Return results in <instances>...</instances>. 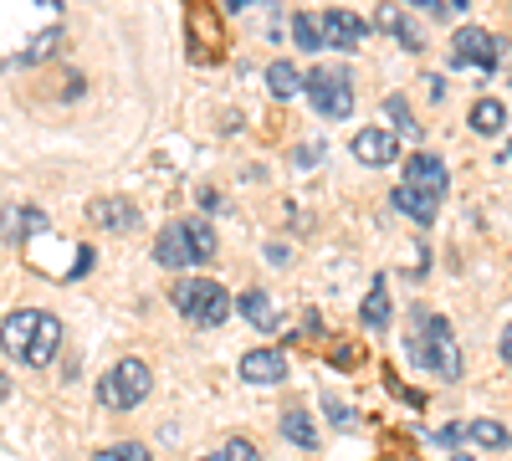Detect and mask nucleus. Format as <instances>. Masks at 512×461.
<instances>
[{"instance_id": "23", "label": "nucleus", "mask_w": 512, "mask_h": 461, "mask_svg": "<svg viewBox=\"0 0 512 461\" xmlns=\"http://www.w3.org/2000/svg\"><path fill=\"white\" fill-rule=\"evenodd\" d=\"M502 123H507V108H502L497 98H477V103H472V129H477V134H497Z\"/></svg>"}, {"instance_id": "18", "label": "nucleus", "mask_w": 512, "mask_h": 461, "mask_svg": "<svg viewBox=\"0 0 512 461\" xmlns=\"http://www.w3.org/2000/svg\"><path fill=\"white\" fill-rule=\"evenodd\" d=\"M241 313H246V323L251 328H262V333H272L282 318H277V308H272V298H267V292L262 287H251V292H241V303H236Z\"/></svg>"}, {"instance_id": "26", "label": "nucleus", "mask_w": 512, "mask_h": 461, "mask_svg": "<svg viewBox=\"0 0 512 461\" xmlns=\"http://www.w3.org/2000/svg\"><path fill=\"white\" fill-rule=\"evenodd\" d=\"M466 441H482V446L502 451L512 436H507V426H502V421H472V426H466Z\"/></svg>"}, {"instance_id": "31", "label": "nucleus", "mask_w": 512, "mask_h": 461, "mask_svg": "<svg viewBox=\"0 0 512 461\" xmlns=\"http://www.w3.org/2000/svg\"><path fill=\"white\" fill-rule=\"evenodd\" d=\"M226 11H246V6H256V0H221Z\"/></svg>"}, {"instance_id": "27", "label": "nucleus", "mask_w": 512, "mask_h": 461, "mask_svg": "<svg viewBox=\"0 0 512 461\" xmlns=\"http://www.w3.org/2000/svg\"><path fill=\"white\" fill-rule=\"evenodd\" d=\"M93 461H154V456H149L144 441H123V446H113V451H98Z\"/></svg>"}, {"instance_id": "25", "label": "nucleus", "mask_w": 512, "mask_h": 461, "mask_svg": "<svg viewBox=\"0 0 512 461\" xmlns=\"http://www.w3.org/2000/svg\"><path fill=\"white\" fill-rule=\"evenodd\" d=\"M200 461H262V451H256L246 436H231L226 446H216L210 456H200Z\"/></svg>"}, {"instance_id": "8", "label": "nucleus", "mask_w": 512, "mask_h": 461, "mask_svg": "<svg viewBox=\"0 0 512 461\" xmlns=\"http://www.w3.org/2000/svg\"><path fill=\"white\" fill-rule=\"evenodd\" d=\"M41 308H16L6 323H0V349H6L16 364H26V354H31V344H36V328H41Z\"/></svg>"}, {"instance_id": "15", "label": "nucleus", "mask_w": 512, "mask_h": 461, "mask_svg": "<svg viewBox=\"0 0 512 461\" xmlns=\"http://www.w3.org/2000/svg\"><path fill=\"white\" fill-rule=\"evenodd\" d=\"M374 26H379V31H390V36L400 41V47H410V52H420V47H425V36L415 31V21L395 6V0H384V6L374 11Z\"/></svg>"}, {"instance_id": "28", "label": "nucleus", "mask_w": 512, "mask_h": 461, "mask_svg": "<svg viewBox=\"0 0 512 461\" xmlns=\"http://www.w3.org/2000/svg\"><path fill=\"white\" fill-rule=\"evenodd\" d=\"M431 441H436V446H446V451H456V446L466 441V426H461V421H451V426H441Z\"/></svg>"}, {"instance_id": "17", "label": "nucleus", "mask_w": 512, "mask_h": 461, "mask_svg": "<svg viewBox=\"0 0 512 461\" xmlns=\"http://www.w3.org/2000/svg\"><path fill=\"white\" fill-rule=\"evenodd\" d=\"M57 349H62V318L57 313H47L41 318V328H36V344H31V354H26V364H52L57 359Z\"/></svg>"}, {"instance_id": "2", "label": "nucleus", "mask_w": 512, "mask_h": 461, "mask_svg": "<svg viewBox=\"0 0 512 461\" xmlns=\"http://www.w3.org/2000/svg\"><path fill=\"white\" fill-rule=\"evenodd\" d=\"M405 354L415 369L436 374V380H456L461 374V349H456V333L441 313L431 308H410V333H405Z\"/></svg>"}, {"instance_id": "7", "label": "nucleus", "mask_w": 512, "mask_h": 461, "mask_svg": "<svg viewBox=\"0 0 512 461\" xmlns=\"http://www.w3.org/2000/svg\"><path fill=\"white\" fill-rule=\"evenodd\" d=\"M497 57H502V47L492 41V31H482V26H461V31L451 36V62H456V67L492 72V67H497Z\"/></svg>"}, {"instance_id": "16", "label": "nucleus", "mask_w": 512, "mask_h": 461, "mask_svg": "<svg viewBox=\"0 0 512 461\" xmlns=\"http://www.w3.org/2000/svg\"><path fill=\"white\" fill-rule=\"evenodd\" d=\"M395 211H405L415 226H436L441 200H436V195H425V190H415V185H400V190H395Z\"/></svg>"}, {"instance_id": "14", "label": "nucleus", "mask_w": 512, "mask_h": 461, "mask_svg": "<svg viewBox=\"0 0 512 461\" xmlns=\"http://www.w3.org/2000/svg\"><path fill=\"white\" fill-rule=\"evenodd\" d=\"M241 380H246V385H277V380H287V354H277V349H251V354L241 359Z\"/></svg>"}, {"instance_id": "22", "label": "nucleus", "mask_w": 512, "mask_h": 461, "mask_svg": "<svg viewBox=\"0 0 512 461\" xmlns=\"http://www.w3.org/2000/svg\"><path fill=\"white\" fill-rule=\"evenodd\" d=\"M384 113H390V123H395V139H410V144H420V123H415V113H410V103L395 93V98H384Z\"/></svg>"}, {"instance_id": "21", "label": "nucleus", "mask_w": 512, "mask_h": 461, "mask_svg": "<svg viewBox=\"0 0 512 461\" xmlns=\"http://www.w3.org/2000/svg\"><path fill=\"white\" fill-rule=\"evenodd\" d=\"M267 88H272V98H297L303 93V72H297L292 62H272L267 67Z\"/></svg>"}, {"instance_id": "24", "label": "nucleus", "mask_w": 512, "mask_h": 461, "mask_svg": "<svg viewBox=\"0 0 512 461\" xmlns=\"http://www.w3.org/2000/svg\"><path fill=\"white\" fill-rule=\"evenodd\" d=\"M292 36H297V47H303V52H318V47H323V26H318V16H308V11L292 16Z\"/></svg>"}, {"instance_id": "32", "label": "nucleus", "mask_w": 512, "mask_h": 461, "mask_svg": "<svg viewBox=\"0 0 512 461\" xmlns=\"http://www.w3.org/2000/svg\"><path fill=\"white\" fill-rule=\"evenodd\" d=\"M451 461H477V456H451Z\"/></svg>"}, {"instance_id": "12", "label": "nucleus", "mask_w": 512, "mask_h": 461, "mask_svg": "<svg viewBox=\"0 0 512 461\" xmlns=\"http://www.w3.org/2000/svg\"><path fill=\"white\" fill-rule=\"evenodd\" d=\"M0 236L11 246H26L31 236H47V216H41L36 205H6V211H0Z\"/></svg>"}, {"instance_id": "9", "label": "nucleus", "mask_w": 512, "mask_h": 461, "mask_svg": "<svg viewBox=\"0 0 512 461\" xmlns=\"http://www.w3.org/2000/svg\"><path fill=\"white\" fill-rule=\"evenodd\" d=\"M318 26H323V47H338V52H354V47H364V36L374 31L364 16H354V11H328V16H318Z\"/></svg>"}, {"instance_id": "3", "label": "nucleus", "mask_w": 512, "mask_h": 461, "mask_svg": "<svg viewBox=\"0 0 512 461\" xmlns=\"http://www.w3.org/2000/svg\"><path fill=\"white\" fill-rule=\"evenodd\" d=\"M210 257H216V231H210L205 221H175L154 241V262L164 272H185V267H200Z\"/></svg>"}, {"instance_id": "6", "label": "nucleus", "mask_w": 512, "mask_h": 461, "mask_svg": "<svg viewBox=\"0 0 512 461\" xmlns=\"http://www.w3.org/2000/svg\"><path fill=\"white\" fill-rule=\"evenodd\" d=\"M303 93H308L313 113H323V118H349L354 113V77H349V67H313L303 77Z\"/></svg>"}, {"instance_id": "5", "label": "nucleus", "mask_w": 512, "mask_h": 461, "mask_svg": "<svg viewBox=\"0 0 512 461\" xmlns=\"http://www.w3.org/2000/svg\"><path fill=\"white\" fill-rule=\"evenodd\" d=\"M149 395H154V374H149L144 359H118L98 380V400L108 410H139Z\"/></svg>"}, {"instance_id": "10", "label": "nucleus", "mask_w": 512, "mask_h": 461, "mask_svg": "<svg viewBox=\"0 0 512 461\" xmlns=\"http://www.w3.org/2000/svg\"><path fill=\"white\" fill-rule=\"evenodd\" d=\"M405 185H415V190H425V195H436V200H441V195L451 190L446 159H441V154H425V149L410 154V159H405Z\"/></svg>"}, {"instance_id": "20", "label": "nucleus", "mask_w": 512, "mask_h": 461, "mask_svg": "<svg viewBox=\"0 0 512 461\" xmlns=\"http://www.w3.org/2000/svg\"><path fill=\"white\" fill-rule=\"evenodd\" d=\"M282 436H287L292 446H303V451L318 446V431H313V421H308V410H297V405L282 415Z\"/></svg>"}, {"instance_id": "33", "label": "nucleus", "mask_w": 512, "mask_h": 461, "mask_svg": "<svg viewBox=\"0 0 512 461\" xmlns=\"http://www.w3.org/2000/svg\"><path fill=\"white\" fill-rule=\"evenodd\" d=\"M507 159H512V144H507Z\"/></svg>"}, {"instance_id": "11", "label": "nucleus", "mask_w": 512, "mask_h": 461, "mask_svg": "<svg viewBox=\"0 0 512 461\" xmlns=\"http://www.w3.org/2000/svg\"><path fill=\"white\" fill-rule=\"evenodd\" d=\"M88 221L98 231H139V205L123 200V195H98L88 205Z\"/></svg>"}, {"instance_id": "1", "label": "nucleus", "mask_w": 512, "mask_h": 461, "mask_svg": "<svg viewBox=\"0 0 512 461\" xmlns=\"http://www.w3.org/2000/svg\"><path fill=\"white\" fill-rule=\"evenodd\" d=\"M62 0H0V67H36L62 41Z\"/></svg>"}, {"instance_id": "13", "label": "nucleus", "mask_w": 512, "mask_h": 461, "mask_svg": "<svg viewBox=\"0 0 512 461\" xmlns=\"http://www.w3.org/2000/svg\"><path fill=\"white\" fill-rule=\"evenodd\" d=\"M354 154L369 164V170H384V164L400 159V139L390 129H359L354 134Z\"/></svg>"}, {"instance_id": "4", "label": "nucleus", "mask_w": 512, "mask_h": 461, "mask_svg": "<svg viewBox=\"0 0 512 461\" xmlns=\"http://www.w3.org/2000/svg\"><path fill=\"white\" fill-rule=\"evenodd\" d=\"M175 308L200 328H216V323L231 318V292L210 277H180L175 282Z\"/></svg>"}, {"instance_id": "29", "label": "nucleus", "mask_w": 512, "mask_h": 461, "mask_svg": "<svg viewBox=\"0 0 512 461\" xmlns=\"http://www.w3.org/2000/svg\"><path fill=\"white\" fill-rule=\"evenodd\" d=\"M405 6H410V11H425V16H436V21L446 16V0H405Z\"/></svg>"}, {"instance_id": "30", "label": "nucleus", "mask_w": 512, "mask_h": 461, "mask_svg": "<svg viewBox=\"0 0 512 461\" xmlns=\"http://www.w3.org/2000/svg\"><path fill=\"white\" fill-rule=\"evenodd\" d=\"M502 364H507V369H512V323H507V328H502Z\"/></svg>"}, {"instance_id": "19", "label": "nucleus", "mask_w": 512, "mask_h": 461, "mask_svg": "<svg viewBox=\"0 0 512 461\" xmlns=\"http://www.w3.org/2000/svg\"><path fill=\"white\" fill-rule=\"evenodd\" d=\"M364 323L379 333L384 323H390V282L384 277H374V287H369V298H364Z\"/></svg>"}]
</instances>
